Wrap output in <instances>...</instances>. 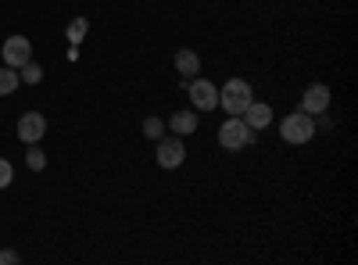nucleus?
I'll return each instance as SVG.
<instances>
[{
  "instance_id": "4",
  "label": "nucleus",
  "mask_w": 358,
  "mask_h": 265,
  "mask_svg": "<svg viewBox=\"0 0 358 265\" xmlns=\"http://www.w3.org/2000/svg\"><path fill=\"white\" fill-rule=\"evenodd\" d=\"M187 97H190V108H194V111H215V108H219V86H215L212 79L194 76V79L187 83Z\"/></svg>"
},
{
  "instance_id": "17",
  "label": "nucleus",
  "mask_w": 358,
  "mask_h": 265,
  "mask_svg": "<svg viewBox=\"0 0 358 265\" xmlns=\"http://www.w3.org/2000/svg\"><path fill=\"white\" fill-rule=\"evenodd\" d=\"M11 180H15V165H11L8 158H0V190H8Z\"/></svg>"
},
{
  "instance_id": "13",
  "label": "nucleus",
  "mask_w": 358,
  "mask_h": 265,
  "mask_svg": "<svg viewBox=\"0 0 358 265\" xmlns=\"http://www.w3.org/2000/svg\"><path fill=\"white\" fill-rule=\"evenodd\" d=\"M22 86V79H18V69H0V97H8V94H15Z\"/></svg>"
},
{
  "instance_id": "8",
  "label": "nucleus",
  "mask_w": 358,
  "mask_h": 265,
  "mask_svg": "<svg viewBox=\"0 0 358 265\" xmlns=\"http://www.w3.org/2000/svg\"><path fill=\"white\" fill-rule=\"evenodd\" d=\"M330 101H334L330 86H326V83H312L308 90L301 94V111H308V115H322L326 108H330Z\"/></svg>"
},
{
  "instance_id": "1",
  "label": "nucleus",
  "mask_w": 358,
  "mask_h": 265,
  "mask_svg": "<svg viewBox=\"0 0 358 265\" xmlns=\"http://www.w3.org/2000/svg\"><path fill=\"white\" fill-rule=\"evenodd\" d=\"M315 133H319V122H315V115H308V111H290L287 119L280 122V136H283V143H290V147L308 143Z\"/></svg>"
},
{
  "instance_id": "5",
  "label": "nucleus",
  "mask_w": 358,
  "mask_h": 265,
  "mask_svg": "<svg viewBox=\"0 0 358 265\" xmlns=\"http://www.w3.org/2000/svg\"><path fill=\"white\" fill-rule=\"evenodd\" d=\"M158 147H155V162H158V169H165V172H172V169H179L187 162V147H183V136H162V140H155Z\"/></svg>"
},
{
  "instance_id": "9",
  "label": "nucleus",
  "mask_w": 358,
  "mask_h": 265,
  "mask_svg": "<svg viewBox=\"0 0 358 265\" xmlns=\"http://www.w3.org/2000/svg\"><path fill=\"white\" fill-rule=\"evenodd\" d=\"M165 126H169L176 136H190V133H197V111H194V108H179V111L169 115Z\"/></svg>"
},
{
  "instance_id": "6",
  "label": "nucleus",
  "mask_w": 358,
  "mask_h": 265,
  "mask_svg": "<svg viewBox=\"0 0 358 265\" xmlns=\"http://www.w3.org/2000/svg\"><path fill=\"white\" fill-rule=\"evenodd\" d=\"M0 57H4L8 69H22L25 62H33V43L15 33V36L4 40V47H0Z\"/></svg>"
},
{
  "instance_id": "12",
  "label": "nucleus",
  "mask_w": 358,
  "mask_h": 265,
  "mask_svg": "<svg viewBox=\"0 0 358 265\" xmlns=\"http://www.w3.org/2000/svg\"><path fill=\"white\" fill-rule=\"evenodd\" d=\"M86 33H90V22H86V18H72L69 29H65V40H69L72 47H79V43L86 40Z\"/></svg>"
},
{
  "instance_id": "10",
  "label": "nucleus",
  "mask_w": 358,
  "mask_h": 265,
  "mask_svg": "<svg viewBox=\"0 0 358 265\" xmlns=\"http://www.w3.org/2000/svg\"><path fill=\"white\" fill-rule=\"evenodd\" d=\"M241 119L258 133V129H268V126H273V108H268V104H262V101H251L248 108H244V115H241Z\"/></svg>"
},
{
  "instance_id": "7",
  "label": "nucleus",
  "mask_w": 358,
  "mask_h": 265,
  "mask_svg": "<svg viewBox=\"0 0 358 265\" xmlns=\"http://www.w3.org/2000/svg\"><path fill=\"white\" fill-rule=\"evenodd\" d=\"M47 136V119L40 111H25L18 119V140L22 143H40Z\"/></svg>"
},
{
  "instance_id": "18",
  "label": "nucleus",
  "mask_w": 358,
  "mask_h": 265,
  "mask_svg": "<svg viewBox=\"0 0 358 265\" xmlns=\"http://www.w3.org/2000/svg\"><path fill=\"white\" fill-rule=\"evenodd\" d=\"M15 262H22L18 251H0V265H15Z\"/></svg>"
},
{
  "instance_id": "14",
  "label": "nucleus",
  "mask_w": 358,
  "mask_h": 265,
  "mask_svg": "<svg viewBox=\"0 0 358 265\" xmlns=\"http://www.w3.org/2000/svg\"><path fill=\"white\" fill-rule=\"evenodd\" d=\"M25 165L33 169V172H43L47 169V151L40 143H29V151H25Z\"/></svg>"
},
{
  "instance_id": "2",
  "label": "nucleus",
  "mask_w": 358,
  "mask_h": 265,
  "mask_svg": "<svg viewBox=\"0 0 358 265\" xmlns=\"http://www.w3.org/2000/svg\"><path fill=\"white\" fill-rule=\"evenodd\" d=\"M255 101V94H251V83L248 79H226L222 83V90H219V108L226 111V115H244V108Z\"/></svg>"
},
{
  "instance_id": "16",
  "label": "nucleus",
  "mask_w": 358,
  "mask_h": 265,
  "mask_svg": "<svg viewBox=\"0 0 358 265\" xmlns=\"http://www.w3.org/2000/svg\"><path fill=\"white\" fill-rule=\"evenodd\" d=\"M18 79H22L25 86H36V83L43 79V69H40L36 62H25V65L18 69Z\"/></svg>"
},
{
  "instance_id": "11",
  "label": "nucleus",
  "mask_w": 358,
  "mask_h": 265,
  "mask_svg": "<svg viewBox=\"0 0 358 265\" xmlns=\"http://www.w3.org/2000/svg\"><path fill=\"white\" fill-rule=\"evenodd\" d=\"M176 72L190 83V79L201 72V54L190 50V47H179V50H176Z\"/></svg>"
},
{
  "instance_id": "3",
  "label": "nucleus",
  "mask_w": 358,
  "mask_h": 265,
  "mask_svg": "<svg viewBox=\"0 0 358 265\" xmlns=\"http://www.w3.org/2000/svg\"><path fill=\"white\" fill-rule=\"evenodd\" d=\"M219 143H222V151H244V147L255 143V129L241 119V115H229V119L219 126Z\"/></svg>"
},
{
  "instance_id": "15",
  "label": "nucleus",
  "mask_w": 358,
  "mask_h": 265,
  "mask_svg": "<svg viewBox=\"0 0 358 265\" xmlns=\"http://www.w3.org/2000/svg\"><path fill=\"white\" fill-rule=\"evenodd\" d=\"M165 119H162V115H147V119H143V133L147 136H151V140H162L165 136Z\"/></svg>"
}]
</instances>
